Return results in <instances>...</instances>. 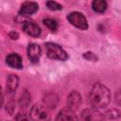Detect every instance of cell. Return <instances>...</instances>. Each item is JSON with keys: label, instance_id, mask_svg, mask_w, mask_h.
Wrapping results in <instances>:
<instances>
[{"label": "cell", "instance_id": "obj_1", "mask_svg": "<svg viewBox=\"0 0 121 121\" xmlns=\"http://www.w3.org/2000/svg\"><path fill=\"white\" fill-rule=\"evenodd\" d=\"M110 100H111L110 90L100 82L95 83L89 94L90 104L95 109L105 108L110 103Z\"/></svg>", "mask_w": 121, "mask_h": 121}, {"label": "cell", "instance_id": "obj_2", "mask_svg": "<svg viewBox=\"0 0 121 121\" xmlns=\"http://www.w3.org/2000/svg\"><path fill=\"white\" fill-rule=\"evenodd\" d=\"M45 51L48 58L56 60L64 61L68 59V55L65 50L59 44L55 43H46L45 44Z\"/></svg>", "mask_w": 121, "mask_h": 121}, {"label": "cell", "instance_id": "obj_3", "mask_svg": "<svg viewBox=\"0 0 121 121\" xmlns=\"http://www.w3.org/2000/svg\"><path fill=\"white\" fill-rule=\"evenodd\" d=\"M67 20L69 21V23L71 25H73L74 26L82 29V30H86L88 28V22L86 17L79 11H73L71 13H69L67 15Z\"/></svg>", "mask_w": 121, "mask_h": 121}, {"label": "cell", "instance_id": "obj_4", "mask_svg": "<svg viewBox=\"0 0 121 121\" xmlns=\"http://www.w3.org/2000/svg\"><path fill=\"white\" fill-rule=\"evenodd\" d=\"M30 118L32 121H49L50 114L45 107L42 105H34L30 110Z\"/></svg>", "mask_w": 121, "mask_h": 121}, {"label": "cell", "instance_id": "obj_5", "mask_svg": "<svg viewBox=\"0 0 121 121\" xmlns=\"http://www.w3.org/2000/svg\"><path fill=\"white\" fill-rule=\"evenodd\" d=\"M80 117L82 121H106V116L103 115L95 108L83 110L80 113Z\"/></svg>", "mask_w": 121, "mask_h": 121}, {"label": "cell", "instance_id": "obj_6", "mask_svg": "<svg viewBox=\"0 0 121 121\" xmlns=\"http://www.w3.org/2000/svg\"><path fill=\"white\" fill-rule=\"evenodd\" d=\"M81 95L80 94L76 91V90H73L67 96V100H66V105H67V108L68 109H71L73 111L75 110H78L79 108V106L81 105Z\"/></svg>", "mask_w": 121, "mask_h": 121}, {"label": "cell", "instance_id": "obj_7", "mask_svg": "<svg viewBox=\"0 0 121 121\" xmlns=\"http://www.w3.org/2000/svg\"><path fill=\"white\" fill-rule=\"evenodd\" d=\"M42 55L41 47L36 43H30L27 47V57L31 62L36 63L39 61Z\"/></svg>", "mask_w": 121, "mask_h": 121}, {"label": "cell", "instance_id": "obj_8", "mask_svg": "<svg viewBox=\"0 0 121 121\" xmlns=\"http://www.w3.org/2000/svg\"><path fill=\"white\" fill-rule=\"evenodd\" d=\"M55 121H78V118L73 110L66 108L60 111Z\"/></svg>", "mask_w": 121, "mask_h": 121}, {"label": "cell", "instance_id": "obj_9", "mask_svg": "<svg viewBox=\"0 0 121 121\" xmlns=\"http://www.w3.org/2000/svg\"><path fill=\"white\" fill-rule=\"evenodd\" d=\"M38 9H39V5L36 2H25L19 10V14L24 16L32 15L36 13Z\"/></svg>", "mask_w": 121, "mask_h": 121}, {"label": "cell", "instance_id": "obj_10", "mask_svg": "<svg viewBox=\"0 0 121 121\" xmlns=\"http://www.w3.org/2000/svg\"><path fill=\"white\" fill-rule=\"evenodd\" d=\"M23 30L27 35H29L31 37H38L41 34V28H40V26L36 23L30 22V21L25 22L23 24Z\"/></svg>", "mask_w": 121, "mask_h": 121}, {"label": "cell", "instance_id": "obj_11", "mask_svg": "<svg viewBox=\"0 0 121 121\" xmlns=\"http://www.w3.org/2000/svg\"><path fill=\"white\" fill-rule=\"evenodd\" d=\"M6 62L9 66L15 68V69H21L23 68V61L20 55L16 53H10L6 58Z\"/></svg>", "mask_w": 121, "mask_h": 121}, {"label": "cell", "instance_id": "obj_12", "mask_svg": "<svg viewBox=\"0 0 121 121\" xmlns=\"http://www.w3.org/2000/svg\"><path fill=\"white\" fill-rule=\"evenodd\" d=\"M19 84V78L16 75L10 74L7 78V90L9 93H13L16 91Z\"/></svg>", "mask_w": 121, "mask_h": 121}, {"label": "cell", "instance_id": "obj_13", "mask_svg": "<svg viewBox=\"0 0 121 121\" xmlns=\"http://www.w3.org/2000/svg\"><path fill=\"white\" fill-rule=\"evenodd\" d=\"M43 102H44V105L46 108L54 109L58 103V95L56 94H52V93L47 94L43 98Z\"/></svg>", "mask_w": 121, "mask_h": 121}, {"label": "cell", "instance_id": "obj_14", "mask_svg": "<svg viewBox=\"0 0 121 121\" xmlns=\"http://www.w3.org/2000/svg\"><path fill=\"white\" fill-rule=\"evenodd\" d=\"M31 102V95L27 90H24L19 98V105L21 108H27Z\"/></svg>", "mask_w": 121, "mask_h": 121}, {"label": "cell", "instance_id": "obj_15", "mask_svg": "<svg viewBox=\"0 0 121 121\" xmlns=\"http://www.w3.org/2000/svg\"><path fill=\"white\" fill-rule=\"evenodd\" d=\"M107 2L104 0H95L92 3V8L95 12L102 13L107 9Z\"/></svg>", "mask_w": 121, "mask_h": 121}, {"label": "cell", "instance_id": "obj_16", "mask_svg": "<svg viewBox=\"0 0 121 121\" xmlns=\"http://www.w3.org/2000/svg\"><path fill=\"white\" fill-rule=\"evenodd\" d=\"M43 23L45 26H47L51 31H56L58 29V22L55 20V19H52V18H45L43 20Z\"/></svg>", "mask_w": 121, "mask_h": 121}, {"label": "cell", "instance_id": "obj_17", "mask_svg": "<svg viewBox=\"0 0 121 121\" xmlns=\"http://www.w3.org/2000/svg\"><path fill=\"white\" fill-rule=\"evenodd\" d=\"M105 116L111 120H116L121 117V112L117 109H110L106 112Z\"/></svg>", "mask_w": 121, "mask_h": 121}, {"label": "cell", "instance_id": "obj_18", "mask_svg": "<svg viewBox=\"0 0 121 121\" xmlns=\"http://www.w3.org/2000/svg\"><path fill=\"white\" fill-rule=\"evenodd\" d=\"M46 7L50 10H61L62 9V6L60 4H59L58 2H55V1L46 2Z\"/></svg>", "mask_w": 121, "mask_h": 121}, {"label": "cell", "instance_id": "obj_19", "mask_svg": "<svg viewBox=\"0 0 121 121\" xmlns=\"http://www.w3.org/2000/svg\"><path fill=\"white\" fill-rule=\"evenodd\" d=\"M15 110V101L13 99H10L8 103H7V106H6V111L8 112L9 114H12L13 112Z\"/></svg>", "mask_w": 121, "mask_h": 121}, {"label": "cell", "instance_id": "obj_20", "mask_svg": "<svg viewBox=\"0 0 121 121\" xmlns=\"http://www.w3.org/2000/svg\"><path fill=\"white\" fill-rule=\"evenodd\" d=\"M15 121H32L30 117H28L27 115H26L25 113L22 112H18L15 115Z\"/></svg>", "mask_w": 121, "mask_h": 121}, {"label": "cell", "instance_id": "obj_21", "mask_svg": "<svg viewBox=\"0 0 121 121\" xmlns=\"http://www.w3.org/2000/svg\"><path fill=\"white\" fill-rule=\"evenodd\" d=\"M83 58L86 59L87 60H94L95 61L97 60V57L93 53V52H86L84 55H83Z\"/></svg>", "mask_w": 121, "mask_h": 121}, {"label": "cell", "instance_id": "obj_22", "mask_svg": "<svg viewBox=\"0 0 121 121\" xmlns=\"http://www.w3.org/2000/svg\"><path fill=\"white\" fill-rule=\"evenodd\" d=\"M115 102H116V104H118V105H120L121 106V90H119V91H117L116 92V94H115Z\"/></svg>", "mask_w": 121, "mask_h": 121}, {"label": "cell", "instance_id": "obj_23", "mask_svg": "<svg viewBox=\"0 0 121 121\" xmlns=\"http://www.w3.org/2000/svg\"><path fill=\"white\" fill-rule=\"evenodd\" d=\"M9 38H11L12 40H17L18 37H19V34H18L17 32H15V31H10L9 34Z\"/></svg>", "mask_w": 121, "mask_h": 121}]
</instances>
